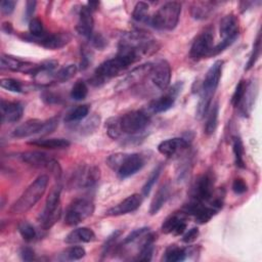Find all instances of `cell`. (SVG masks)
Wrapping results in <instances>:
<instances>
[{
    "label": "cell",
    "mask_w": 262,
    "mask_h": 262,
    "mask_svg": "<svg viewBox=\"0 0 262 262\" xmlns=\"http://www.w3.org/2000/svg\"><path fill=\"white\" fill-rule=\"evenodd\" d=\"M49 178L47 175L37 177L21 193V195L12 204L9 209L11 214H23L33 208L37 202L43 196L48 185Z\"/></svg>",
    "instance_id": "cell-1"
},
{
    "label": "cell",
    "mask_w": 262,
    "mask_h": 262,
    "mask_svg": "<svg viewBox=\"0 0 262 262\" xmlns=\"http://www.w3.org/2000/svg\"><path fill=\"white\" fill-rule=\"evenodd\" d=\"M106 163L121 179L128 178L142 169L144 158L140 154H113L106 159Z\"/></svg>",
    "instance_id": "cell-2"
},
{
    "label": "cell",
    "mask_w": 262,
    "mask_h": 262,
    "mask_svg": "<svg viewBox=\"0 0 262 262\" xmlns=\"http://www.w3.org/2000/svg\"><path fill=\"white\" fill-rule=\"evenodd\" d=\"M181 13V4L176 1H170L163 4L150 17V24L158 30L171 31L179 20Z\"/></svg>",
    "instance_id": "cell-3"
},
{
    "label": "cell",
    "mask_w": 262,
    "mask_h": 262,
    "mask_svg": "<svg viewBox=\"0 0 262 262\" xmlns=\"http://www.w3.org/2000/svg\"><path fill=\"white\" fill-rule=\"evenodd\" d=\"M60 193L61 186L56 184L51 188L46 199L44 209L39 216L40 225L44 230L50 229L60 217Z\"/></svg>",
    "instance_id": "cell-4"
},
{
    "label": "cell",
    "mask_w": 262,
    "mask_h": 262,
    "mask_svg": "<svg viewBox=\"0 0 262 262\" xmlns=\"http://www.w3.org/2000/svg\"><path fill=\"white\" fill-rule=\"evenodd\" d=\"M117 118L122 135L136 136L142 133L149 123L147 115L142 111H132Z\"/></svg>",
    "instance_id": "cell-5"
},
{
    "label": "cell",
    "mask_w": 262,
    "mask_h": 262,
    "mask_svg": "<svg viewBox=\"0 0 262 262\" xmlns=\"http://www.w3.org/2000/svg\"><path fill=\"white\" fill-rule=\"evenodd\" d=\"M128 67L130 66L116 54L115 57L104 60L96 68V70L94 71V75L91 78V83L94 85L103 84L113 77L118 76Z\"/></svg>",
    "instance_id": "cell-6"
},
{
    "label": "cell",
    "mask_w": 262,
    "mask_h": 262,
    "mask_svg": "<svg viewBox=\"0 0 262 262\" xmlns=\"http://www.w3.org/2000/svg\"><path fill=\"white\" fill-rule=\"evenodd\" d=\"M94 212V205L90 200L80 198L72 201L64 214V223L69 226L78 225L90 217Z\"/></svg>",
    "instance_id": "cell-7"
},
{
    "label": "cell",
    "mask_w": 262,
    "mask_h": 262,
    "mask_svg": "<svg viewBox=\"0 0 262 262\" xmlns=\"http://www.w3.org/2000/svg\"><path fill=\"white\" fill-rule=\"evenodd\" d=\"M238 31H239L238 21L234 14H227L223 16V18L220 20V28H219L222 41L212 48L210 56L216 55L221 51H223L226 47H228L236 39L238 35Z\"/></svg>",
    "instance_id": "cell-8"
},
{
    "label": "cell",
    "mask_w": 262,
    "mask_h": 262,
    "mask_svg": "<svg viewBox=\"0 0 262 262\" xmlns=\"http://www.w3.org/2000/svg\"><path fill=\"white\" fill-rule=\"evenodd\" d=\"M190 201L195 203H207L214 193V176L206 172L199 176L190 188Z\"/></svg>",
    "instance_id": "cell-9"
},
{
    "label": "cell",
    "mask_w": 262,
    "mask_h": 262,
    "mask_svg": "<svg viewBox=\"0 0 262 262\" xmlns=\"http://www.w3.org/2000/svg\"><path fill=\"white\" fill-rule=\"evenodd\" d=\"M100 177V170L96 166H81L78 168L71 179L74 187L89 188L94 186Z\"/></svg>",
    "instance_id": "cell-10"
},
{
    "label": "cell",
    "mask_w": 262,
    "mask_h": 262,
    "mask_svg": "<svg viewBox=\"0 0 262 262\" xmlns=\"http://www.w3.org/2000/svg\"><path fill=\"white\" fill-rule=\"evenodd\" d=\"M24 39L31 42H35L44 48L55 50V49L62 48L63 46L69 44L72 40V35L69 32H58V33H52V34H46L41 38H35L29 34V35H25Z\"/></svg>",
    "instance_id": "cell-11"
},
{
    "label": "cell",
    "mask_w": 262,
    "mask_h": 262,
    "mask_svg": "<svg viewBox=\"0 0 262 262\" xmlns=\"http://www.w3.org/2000/svg\"><path fill=\"white\" fill-rule=\"evenodd\" d=\"M213 41L214 36L211 30H205L204 32L200 33L193 40L189 55L192 59H201L203 57L209 56L210 52L213 48Z\"/></svg>",
    "instance_id": "cell-12"
},
{
    "label": "cell",
    "mask_w": 262,
    "mask_h": 262,
    "mask_svg": "<svg viewBox=\"0 0 262 262\" xmlns=\"http://www.w3.org/2000/svg\"><path fill=\"white\" fill-rule=\"evenodd\" d=\"M149 77L151 82L159 89H166L171 81V67L166 59H158L151 63Z\"/></svg>",
    "instance_id": "cell-13"
},
{
    "label": "cell",
    "mask_w": 262,
    "mask_h": 262,
    "mask_svg": "<svg viewBox=\"0 0 262 262\" xmlns=\"http://www.w3.org/2000/svg\"><path fill=\"white\" fill-rule=\"evenodd\" d=\"M0 68L2 70L20 72L24 74H30L35 76L40 69V64H36L30 61H25L11 55L3 54L1 55V58H0Z\"/></svg>",
    "instance_id": "cell-14"
},
{
    "label": "cell",
    "mask_w": 262,
    "mask_h": 262,
    "mask_svg": "<svg viewBox=\"0 0 262 262\" xmlns=\"http://www.w3.org/2000/svg\"><path fill=\"white\" fill-rule=\"evenodd\" d=\"M222 67H223V60H216L208 70L204 82H203V86H202V95L211 97L213 96L215 90L218 87L220 78H221V74H222Z\"/></svg>",
    "instance_id": "cell-15"
},
{
    "label": "cell",
    "mask_w": 262,
    "mask_h": 262,
    "mask_svg": "<svg viewBox=\"0 0 262 262\" xmlns=\"http://www.w3.org/2000/svg\"><path fill=\"white\" fill-rule=\"evenodd\" d=\"M142 203V195L139 193H133L122 202L108 209L105 212V216H121L136 211Z\"/></svg>",
    "instance_id": "cell-16"
},
{
    "label": "cell",
    "mask_w": 262,
    "mask_h": 262,
    "mask_svg": "<svg viewBox=\"0 0 262 262\" xmlns=\"http://www.w3.org/2000/svg\"><path fill=\"white\" fill-rule=\"evenodd\" d=\"M1 121L2 123H14L17 122L24 114V106L17 101L1 100Z\"/></svg>",
    "instance_id": "cell-17"
},
{
    "label": "cell",
    "mask_w": 262,
    "mask_h": 262,
    "mask_svg": "<svg viewBox=\"0 0 262 262\" xmlns=\"http://www.w3.org/2000/svg\"><path fill=\"white\" fill-rule=\"evenodd\" d=\"M19 158L23 162L37 168H46L50 170L53 164L56 162L50 156L43 151H26L20 154Z\"/></svg>",
    "instance_id": "cell-18"
},
{
    "label": "cell",
    "mask_w": 262,
    "mask_h": 262,
    "mask_svg": "<svg viewBox=\"0 0 262 262\" xmlns=\"http://www.w3.org/2000/svg\"><path fill=\"white\" fill-rule=\"evenodd\" d=\"M188 147V142L181 137L169 138L158 145V150L167 158H172Z\"/></svg>",
    "instance_id": "cell-19"
},
{
    "label": "cell",
    "mask_w": 262,
    "mask_h": 262,
    "mask_svg": "<svg viewBox=\"0 0 262 262\" xmlns=\"http://www.w3.org/2000/svg\"><path fill=\"white\" fill-rule=\"evenodd\" d=\"M44 125H45L44 120L31 119L20 124L19 126H17L13 130L12 135L16 138H25L35 134H43Z\"/></svg>",
    "instance_id": "cell-20"
},
{
    "label": "cell",
    "mask_w": 262,
    "mask_h": 262,
    "mask_svg": "<svg viewBox=\"0 0 262 262\" xmlns=\"http://www.w3.org/2000/svg\"><path fill=\"white\" fill-rule=\"evenodd\" d=\"M92 12L87 5H83L81 6L80 10H79V18H78V23L76 26L77 32L87 38L90 39L92 36V30H93V16H92Z\"/></svg>",
    "instance_id": "cell-21"
},
{
    "label": "cell",
    "mask_w": 262,
    "mask_h": 262,
    "mask_svg": "<svg viewBox=\"0 0 262 262\" xmlns=\"http://www.w3.org/2000/svg\"><path fill=\"white\" fill-rule=\"evenodd\" d=\"M187 223L182 214L170 215L162 224V231L166 234L172 233L173 235H181L185 232Z\"/></svg>",
    "instance_id": "cell-22"
},
{
    "label": "cell",
    "mask_w": 262,
    "mask_h": 262,
    "mask_svg": "<svg viewBox=\"0 0 262 262\" xmlns=\"http://www.w3.org/2000/svg\"><path fill=\"white\" fill-rule=\"evenodd\" d=\"M95 234L92 229L88 227H79L72 230L64 238L67 244H77V243H89L92 242Z\"/></svg>",
    "instance_id": "cell-23"
},
{
    "label": "cell",
    "mask_w": 262,
    "mask_h": 262,
    "mask_svg": "<svg viewBox=\"0 0 262 262\" xmlns=\"http://www.w3.org/2000/svg\"><path fill=\"white\" fill-rule=\"evenodd\" d=\"M215 9V2L212 1H198L193 2L190 8V14L195 19H205Z\"/></svg>",
    "instance_id": "cell-24"
},
{
    "label": "cell",
    "mask_w": 262,
    "mask_h": 262,
    "mask_svg": "<svg viewBox=\"0 0 262 262\" xmlns=\"http://www.w3.org/2000/svg\"><path fill=\"white\" fill-rule=\"evenodd\" d=\"M30 145L44 147L49 149H62L70 146V141L63 138H38L28 142Z\"/></svg>",
    "instance_id": "cell-25"
},
{
    "label": "cell",
    "mask_w": 262,
    "mask_h": 262,
    "mask_svg": "<svg viewBox=\"0 0 262 262\" xmlns=\"http://www.w3.org/2000/svg\"><path fill=\"white\" fill-rule=\"evenodd\" d=\"M169 191H170V188H169L168 184H163L158 189V191L156 192V194L152 198L151 203H150V207H149L150 215L157 214L162 209V207L164 206V204L166 203V201L169 198Z\"/></svg>",
    "instance_id": "cell-26"
},
{
    "label": "cell",
    "mask_w": 262,
    "mask_h": 262,
    "mask_svg": "<svg viewBox=\"0 0 262 262\" xmlns=\"http://www.w3.org/2000/svg\"><path fill=\"white\" fill-rule=\"evenodd\" d=\"M176 96L174 94H172L171 92H169L166 95H163L155 100H152L149 104V108L152 113L159 114V113H164L168 110H170L175 102Z\"/></svg>",
    "instance_id": "cell-27"
},
{
    "label": "cell",
    "mask_w": 262,
    "mask_h": 262,
    "mask_svg": "<svg viewBox=\"0 0 262 262\" xmlns=\"http://www.w3.org/2000/svg\"><path fill=\"white\" fill-rule=\"evenodd\" d=\"M218 115H219V104L216 101L208 111L207 121L205 126V133L207 135H211L215 132L218 125Z\"/></svg>",
    "instance_id": "cell-28"
},
{
    "label": "cell",
    "mask_w": 262,
    "mask_h": 262,
    "mask_svg": "<svg viewBox=\"0 0 262 262\" xmlns=\"http://www.w3.org/2000/svg\"><path fill=\"white\" fill-rule=\"evenodd\" d=\"M88 115H89V106L87 104L77 105L76 107H73L67 113L64 117V122L67 123L79 122L84 120Z\"/></svg>",
    "instance_id": "cell-29"
},
{
    "label": "cell",
    "mask_w": 262,
    "mask_h": 262,
    "mask_svg": "<svg viewBox=\"0 0 262 262\" xmlns=\"http://www.w3.org/2000/svg\"><path fill=\"white\" fill-rule=\"evenodd\" d=\"M78 72V68L76 64H68L59 69L56 73L53 75V82L56 83H64L69 80H71Z\"/></svg>",
    "instance_id": "cell-30"
},
{
    "label": "cell",
    "mask_w": 262,
    "mask_h": 262,
    "mask_svg": "<svg viewBox=\"0 0 262 262\" xmlns=\"http://www.w3.org/2000/svg\"><path fill=\"white\" fill-rule=\"evenodd\" d=\"M186 256H187L186 250L173 245V246H170L169 248H167V250L164 254L163 260L167 261V262H179V261L185 260Z\"/></svg>",
    "instance_id": "cell-31"
},
{
    "label": "cell",
    "mask_w": 262,
    "mask_h": 262,
    "mask_svg": "<svg viewBox=\"0 0 262 262\" xmlns=\"http://www.w3.org/2000/svg\"><path fill=\"white\" fill-rule=\"evenodd\" d=\"M154 236L148 234L145 242L142 244L140 251L135 260L137 261H150L154 254Z\"/></svg>",
    "instance_id": "cell-32"
},
{
    "label": "cell",
    "mask_w": 262,
    "mask_h": 262,
    "mask_svg": "<svg viewBox=\"0 0 262 262\" xmlns=\"http://www.w3.org/2000/svg\"><path fill=\"white\" fill-rule=\"evenodd\" d=\"M232 150L234 155V161L235 165L238 168H245V160H244V155H245V149H244V144L243 141L239 137H234L232 141Z\"/></svg>",
    "instance_id": "cell-33"
},
{
    "label": "cell",
    "mask_w": 262,
    "mask_h": 262,
    "mask_svg": "<svg viewBox=\"0 0 262 262\" xmlns=\"http://www.w3.org/2000/svg\"><path fill=\"white\" fill-rule=\"evenodd\" d=\"M162 170H163V165H162V164L158 165V166L152 170V172L150 173V175L148 176V178L146 179V182L144 183V185H143V187H142V195H143V196H147V195L149 194L151 188L154 187L155 183H156L157 180L159 179Z\"/></svg>",
    "instance_id": "cell-34"
},
{
    "label": "cell",
    "mask_w": 262,
    "mask_h": 262,
    "mask_svg": "<svg viewBox=\"0 0 262 262\" xmlns=\"http://www.w3.org/2000/svg\"><path fill=\"white\" fill-rule=\"evenodd\" d=\"M87 94H88V87L86 83L82 80H79L74 84L70 93L71 98H73L74 100H82L87 96Z\"/></svg>",
    "instance_id": "cell-35"
},
{
    "label": "cell",
    "mask_w": 262,
    "mask_h": 262,
    "mask_svg": "<svg viewBox=\"0 0 262 262\" xmlns=\"http://www.w3.org/2000/svg\"><path fill=\"white\" fill-rule=\"evenodd\" d=\"M85 254H86V251L83 247L73 246V247L67 249L62 253V259L63 260H69V261L80 260L85 256Z\"/></svg>",
    "instance_id": "cell-36"
},
{
    "label": "cell",
    "mask_w": 262,
    "mask_h": 262,
    "mask_svg": "<svg viewBox=\"0 0 262 262\" xmlns=\"http://www.w3.org/2000/svg\"><path fill=\"white\" fill-rule=\"evenodd\" d=\"M18 231H19L21 237L27 242L34 241L37 235V232H36V229L34 228V226L27 221H23L18 224Z\"/></svg>",
    "instance_id": "cell-37"
},
{
    "label": "cell",
    "mask_w": 262,
    "mask_h": 262,
    "mask_svg": "<svg viewBox=\"0 0 262 262\" xmlns=\"http://www.w3.org/2000/svg\"><path fill=\"white\" fill-rule=\"evenodd\" d=\"M148 4L146 2L140 1L137 2L136 5L134 6L133 12H132V17L136 21H143L147 18L148 14Z\"/></svg>",
    "instance_id": "cell-38"
},
{
    "label": "cell",
    "mask_w": 262,
    "mask_h": 262,
    "mask_svg": "<svg viewBox=\"0 0 262 262\" xmlns=\"http://www.w3.org/2000/svg\"><path fill=\"white\" fill-rule=\"evenodd\" d=\"M30 35L35 38H41L46 35L42 21L38 17H32L29 21Z\"/></svg>",
    "instance_id": "cell-39"
},
{
    "label": "cell",
    "mask_w": 262,
    "mask_h": 262,
    "mask_svg": "<svg viewBox=\"0 0 262 262\" xmlns=\"http://www.w3.org/2000/svg\"><path fill=\"white\" fill-rule=\"evenodd\" d=\"M0 85L3 89H6L10 92H15V93H21L24 91L23 84L15 79L12 78H3L0 81Z\"/></svg>",
    "instance_id": "cell-40"
},
{
    "label": "cell",
    "mask_w": 262,
    "mask_h": 262,
    "mask_svg": "<svg viewBox=\"0 0 262 262\" xmlns=\"http://www.w3.org/2000/svg\"><path fill=\"white\" fill-rule=\"evenodd\" d=\"M247 87H248V85H247L246 81L241 80L238 82V84L236 85L235 90H234V92L232 94V97H231V104L233 106L236 107V106H238L241 104V102H242V100H243V98L245 96V93L247 91Z\"/></svg>",
    "instance_id": "cell-41"
},
{
    "label": "cell",
    "mask_w": 262,
    "mask_h": 262,
    "mask_svg": "<svg viewBox=\"0 0 262 262\" xmlns=\"http://www.w3.org/2000/svg\"><path fill=\"white\" fill-rule=\"evenodd\" d=\"M260 51H261V38H260V34H258L257 36V39L255 40V43L253 45V50H252V53L250 55V58L247 62V66H246V70H250L251 68L254 67V64L256 63L257 59L259 58L260 56Z\"/></svg>",
    "instance_id": "cell-42"
},
{
    "label": "cell",
    "mask_w": 262,
    "mask_h": 262,
    "mask_svg": "<svg viewBox=\"0 0 262 262\" xmlns=\"http://www.w3.org/2000/svg\"><path fill=\"white\" fill-rule=\"evenodd\" d=\"M149 228L148 227H140V228H136L133 231H131L123 241L124 245H128L131 244L133 242H135L136 239H138L139 237L145 235L146 233H148Z\"/></svg>",
    "instance_id": "cell-43"
},
{
    "label": "cell",
    "mask_w": 262,
    "mask_h": 262,
    "mask_svg": "<svg viewBox=\"0 0 262 262\" xmlns=\"http://www.w3.org/2000/svg\"><path fill=\"white\" fill-rule=\"evenodd\" d=\"M121 235V231L120 230H116L114 231L105 241V244L103 245V250H102V255H106L110 250L113 248V246L115 245L116 241L118 239V237Z\"/></svg>",
    "instance_id": "cell-44"
},
{
    "label": "cell",
    "mask_w": 262,
    "mask_h": 262,
    "mask_svg": "<svg viewBox=\"0 0 262 262\" xmlns=\"http://www.w3.org/2000/svg\"><path fill=\"white\" fill-rule=\"evenodd\" d=\"M200 234V231H199V228L198 227H192L190 229H188L187 231H185L182 235V242L183 243H186V244H189V243H192L194 242L198 236Z\"/></svg>",
    "instance_id": "cell-45"
},
{
    "label": "cell",
    "mask_w": 262,
    "mask_h": 262,
    "mask_svg": "<svg viewBox=\"0 0 262 262\" xmlns=\"http://www.w3.org/2000/svg\"><path fill=\"white\" fill-rule=\"evenodd\" d=\"M248 186L242 178H235L232 182V190L236 194H243L247 191Z\"/></svg>",
    "instance_id": "cell-46"
},
{
    "label": "cell",
    "mask_w": 262,
    "mask_h": 262,
    "mask_svg": "<svg viewBox=\"0 0 262 262\" xmlns=\"http://www.w3.org/2000/svg\"><path fill=\"white\" fill-rule=\"evenodd\" d=\"M91 43L92 45L95 47V48H98V49H103L106 45V40L103 38L102 35L100 34H95V35H92L91 38Z\"/></svg>",
    "instance_id": "cell-47"
},
{
    "label": "cell",
    "mask_w": 262,
    "mask_h": 262,
    "mask_svg": "<svg viewBox=\"0 0 262 262\" xmlns=\"http://www.w3.org/2000/svg\"><path fill=\"white\" fill-rule=\"evenodd\" d=\"M14 7H15V1H12V0L1 1L0 8H1L2 13H4V14H7V15L11 14L14 10Z\"/></svg>",
    "instance_id": "cell-48"
},
{
    "label": "cell",
    "mask_w": 262,
    "mask_h": 262,
    "mask_svg": "<svg viewBox=\"0 0 262 262\" xmlns=\"http://www.w3.org/2000/svg\"><path fill=\"white\" fill-rule=\"evenodd\" d=\"M19 255L24 261H32L35 259V252L33 249H31L29 247L21 248Z\"/></svg>",
    "instance_id": "cell-49"
},
{
    "label": "cell",
    "mask_w": 262,
    "mask_h": 262,
    "mask_svg": "<svg viewBox=\"0 0 262 262\" xmlns=\"http://www.w3.org/2000/svg\"><path fill=\"white\" fill-rule=\"evenodd\" d=\"M42 99L46 103H57L60 100V98L57 95H55V94H53L51 92H44L42 94Z\"/></svg>",
    "instance_id": "cell-50"
},
{
    "label": "cell",
    "mask_w": 262,
    "mask_h": 262,
    "mask_svg": "<svg viewBox=\"0 0 262 262\" xmlns=\"http://www.w3.org/2000/svg\"><path fill=\"white\" fill-rule=\"evenodd\" d=\"M36 4H37V2L34 0L27 1V3H26V19L32 17V15L35 11V8H36Z\"/></svg>",
    "instance_id": "cell-51"
},
{
    "label": "cell",
    "mask_w": 262,
    "mask_h": 262,
    "mask_svg": "<svg viewBox=\"0 0 262 262\" xmlns=\"http://www.w3.org/2000/svg\"><path fill=\"white\" fill-rule=\"evenodd\" d=\"M12 30H13V29H12V26H11L10 23L5 21V23L2 24V31H4L6 34H11Z\"/></svg>",
    "instance_id": "cell-52"
},
{
    "label": "cell",
    "mask_w": 262,
    "mask_h": 262,
    "mask_svg": "<svg viewBox=\"0 0 262 262\" xmlns=\"http://www.w3.org/2000/svg\"><path fill=\"white\" fill-rule=\"evenodd\" d=\"M99 3L97 1H90L87 3V7L91 10V11H94L97 7H98Z\"/></svg>",
    "instance_id": "cell-53"
}]
</instances>
